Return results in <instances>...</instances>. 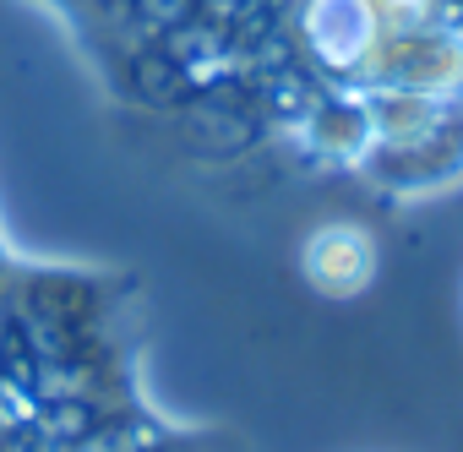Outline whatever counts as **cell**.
Returning a JSON list of instances; mask_svg holds the SVG:
<instances>
[]
</instances>
